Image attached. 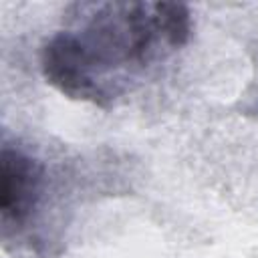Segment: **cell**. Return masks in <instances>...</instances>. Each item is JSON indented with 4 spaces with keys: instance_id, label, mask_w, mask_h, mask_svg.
Returning <instances> with one entry per match:
<instances>
[{
    "instance_id": "6da1fadb",
    "label": "cell",
    "mask_w": 258,
    "mask_h": 258,
    "mask_svg": "<svg viewBox=\"0 0 258 258\" xmlns=\"http://www.w3.org/2000/svg\"><path fill=\"white\" fill-rule=\"evenodd\" d=\"M44 42L40 69L58 93L111 107L179 50L191 14L179 2H77Z\"/></svg>"
},
{
    "instance_id": "7a4b0ae2",
    "label": "cell",
    "mask_w": 258,
    "mask_h": 258,
    "mask_svg": "<svg viewBox=\"0 0 258 258\" xmlns=\"http://www.w3.org/2000/svg\"><path fill=\"white\" fill-rule=\"evenodd\" d=\"M0 214L2 226L20 228L38 206L42 191V165L18 147L2 145L0 153Z\"/></svg>"
}]
</instances>
